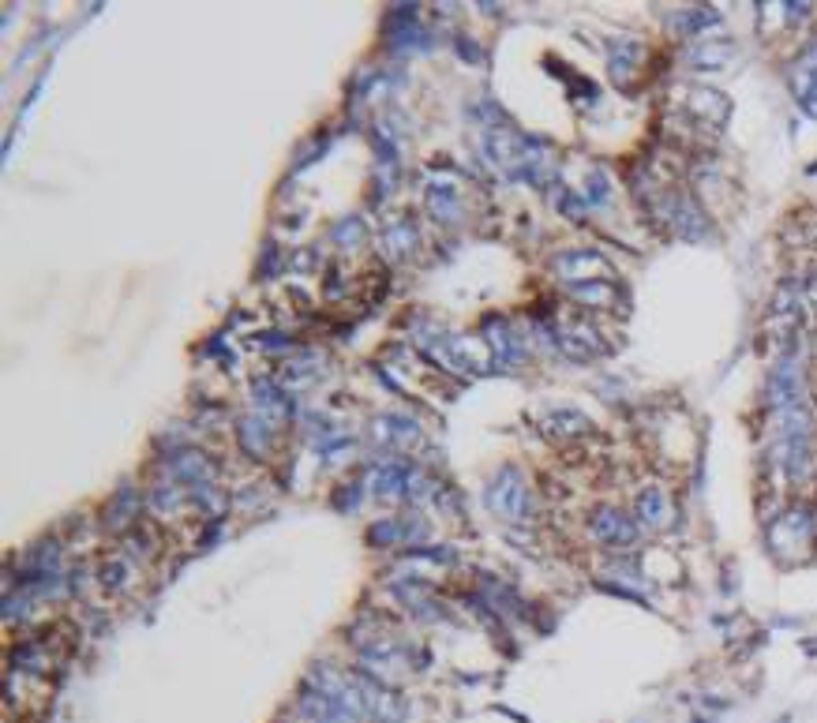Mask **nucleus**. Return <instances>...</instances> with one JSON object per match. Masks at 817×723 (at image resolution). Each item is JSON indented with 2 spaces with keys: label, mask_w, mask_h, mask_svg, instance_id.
<instances>
[{
  "label": "nucleus",
  "mask_w": 817,
  "mask_h": 723,
  "mask_svg": "<svg viewBox=\"0 0 817 723\" xmlns=\"http://www.w3.org/2000/svg\"><path fill=\"white\" fill-rule=\"evenodd\" d=\"M484 499H488L491 510L499 517H506V521H518V517L529 514V487H525L518 469H510V465L491 476Z\"/></svg>",
  "instance_id": "f257e3e1"
},
{
  "label": "nucleus",
  "mask_w": 817,
  "mask_h": 723,
  "mask_svg": "<svg viewBox=\"0 0 817 723\" xmlns=\"http://www.w3.org/2000/svg\"><path fill=\"white\" fill-rule=\"evenodd\" d=\"M551 270H555V278L570 281V285H585V281H608L615 270H611V263L600 255V251H563V255H555L551 259Z\"/></svg>",
  "instance_id": "f03ea898"
},
{
  "label": "nucleus",
  "mask_w": 817,
  "mask_h": 723,
  "mask_svg": "<svg viewBox=\"0 0 817 723\" xmlns=\"http://www.w3.org/2000/svg\"><path fill=\"white\" fill-rule=\"evenodd\" d=\"M788 83H791V94H795V102L803 105L806 117L817 120V38L806 45L799 57L791 60Z\"/></svg>",
  "instance_id": "7ed1b4c3"
},
{
  "label": "nucleus",
  "mask_w": 817,
  "mask_h": 723,
  "mask_svg": "<svg viewBox=\"0 0 817 723\" xmlns=\"http://www.w3.org/2000/svg\"><path fill=\"white\" fill-rule=\"evenodd\" d=\"M589 529H593L596 544H608V547H634L638 544V517L623 514V510H596L593 521H589Z\"/></svg>",
  "instance_id": "20e7f679"
},
{
  "label": "nucleus",
  "mask_w": 817,
  "mask_h": 723,
  "mask_svg": "<svg viewBox=\"0 0 817 723\" xmlns=\"http://www.w3.org/2000/svg\"><path fill=\"white\" fill-rule=\"evenodd\" d=\"M773 547H806L814 544V514L810 510H784L769 529Z\"/></svg>",
  "instance_id": "39448f33"
},
{
  "label": "nucleus",
  "mask_w": 817,
  "mask_h": 723,
  "mask_svg": "<svg viewBox=\"0 0 817 723\" xmlns=\"http://www.w3.org/2000/svg\"><path fill=\"white\" fill-rule=\"evenodd\" d=\"M634 514H638V525H645V529H664L671 517L668 495L660 487H641L638 499H634Z\"/></svg>",
  "instance_id": "423d86ee"
},
{
  "label": "nucleus",
  "mask_w": 817,
  "mask_h": 723,
  "mask_svg": "<svg viewBox=\"0 0 817 723\" xmlns=\"http://www.w3.org/2000/svg\"><path fill=\"white\" fill-rule=\"evenodd\" d=\"M668 23L675 27L679 38H701L705 27H716V12H709V8H686V12H671Z\"/></svg>",
  "instance_id": "0eeeda50"
},
{
  "label": "nucleus",
  "mask_w": 817,
  "mask_h": 723,
  "mask_svg": "<svg viewBox=\"0 0 817 723\" xmlns=\"http://www.w3.org/2000/svg\"><path fill=\"white\" fill-rule=\"evenodd\" d=\"M570 296H574L578 304H589V308H611V304H619V300H623V293H619L615 285H608V281H585V285H570Z\"/></svg>",
  "instance_id": "6e6552de"
},
{
  "label": "nucleus",
  "mask_w": 817,
  "mask_h": 723,
  "mask_svg": "<svg viewBox=\"0 0 817 723\" xmlns=\"http://www.w3.org/2000/svg\"><path fill=\"white\" fill-rule=\"evenodd\" d=\"M544 431L559 435V439H574V435H581V431H589V420H585L581 413H574V409H548V416H544Z\"/></svg>",
  "instance_id": "1a4fd4ad"
},
{
  "label": "nucleus",
  "mask_w": 817,
  "mask_h": 723,
  "mask_svg": "<svg viewBox=\"0 0 817 723\" xmlns=\"http://www.w3.org/2000/svg\"><path fill=\"white\" fill-rule=\"evenodd\" d=\"M728 53H731V42H724V38H716V42L698 38V45L690 49V64H694V68H724V64H728Z\"/></svg>",
  "instance_id": "9d476101"
},
{
  "label": "nucleus",
  "mask_w": 817,
  "mask_h": 723,
  "mask_svg": "<svg viewBox=\"0 0 817 723\" xmlns=\"http://www.w3.org/2000/svg\"><path fill=\"white\" fill-rule=\"evenodd\" d=\"M428 207L439 222H454L461 214V203H458V188H446V184H431L428 192Z\"/></svg>",
  "instance_id": "9b49d317"
},
{
  "label": "nucleus",
  "mask_w": 817,
  "mask_h": 723,
  "mask_svg": "<svg viewBox=\"0 0 817 723\" xmlns=\"http://www.w3.org/2000/svg\"><path fill=\"white\" fill-rule=\"evenodd\" d=\"M634 60H641V45L630 38H615L611 42V75L615 83H626V68H638Z\"/></svg>",
  "instance_id": "f8f14e48"
}]
</instances>
